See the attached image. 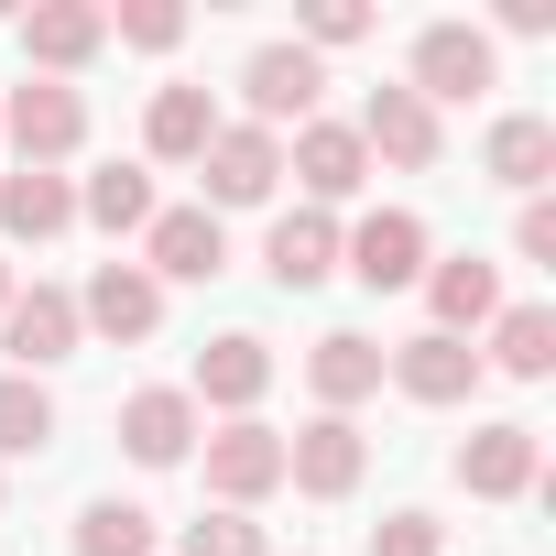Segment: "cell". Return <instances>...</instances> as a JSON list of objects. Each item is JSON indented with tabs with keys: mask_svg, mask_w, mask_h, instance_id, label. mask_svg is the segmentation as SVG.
Returning <instances> with one entry per match:
<instances>
[{
	"mask_svg": "<svg viewBox=\"0 0 556 556\" xmlns=\"http://www.w3.org/2000/svg\"><path fill=\"white\" fill-rule=\"evenodd\" d=\"M0 142H12L34 175H55V164L88 142V99H77L66 77H23V88H12V110H0Z\"/></svg>",
	"mask_w": 556,
	"mask_h": 556,
	"instance_id": "1",
	"label": "cell"
},
{
	"mask_svg": "<svg viewBox=\"0 0 556 556\" xmlns=\"http://www.w3.org/2000/svg\"><path fill=\"white\" fill-rule=\"evenodd\" d=\"M207 491H218V513L273 502V491H285V437H273L262 415H229V426L207 437Z\"/></svg>",
	"mask_w": 556,
	"mask_h": 556,
	"instance_id": "2",
	"label": "cell"
},
{
	"mask_svg": "<svg viewBox=\"0 0 556 556\" xmlns=\"http://www.w3.org/2000/svg\"><path fill=\"white\" fill-rule=\"evenodd\" d=\"M317 88H328V66H317L306 45H262V55L240 66V99H251V131H273V142H285V121H295V131L317 121Z\"/></svg>",
	"mask_w": 556,
	"mask_h": 556,
	"instance_id": "3",
	"label": "cell"
},
{
	"mask_svg": "<svg viewBox=\"0 0 556 556\" xmlns=\"http://www.w3.org/2000/svg\"><path fill=\"white\" fill-rule=\"evenodd\" d=\"M77 295L66 285H34V295H12V306H0V350H12V371L23 382H45L55 361H77Z\"/></svg>",
	"mask_w": 556,
	"mask_h": 556,
	"instance_id": "4",
	"label": "cell"
},
{
	"mask_svg": "<svg viewBox=\"0 0 556 556\" xmlns=\"http://www.w3.org/2000/svg\"><path fill=\"white\" fill-rule=\"evenodd\" d=\"M197 164H207V218H218V207H262L273 186H285V142L251 131V121H218V142H207Z\"/></svg>",
	"mask_w": 556,
	"mask_h": 556,
	"instance_id": "5",
	"label": "cell"
},
{
	"mask_svg": "<svg viewBox=\"0 0 556 556\" xmlns=\"http://www.w3.org/2000/svg\"><path fill=\"white\" fill-rule=\"evenodd\" d=\"M361 469H371V447H361V426H350V415H317V426H295V437H285V480H295L306 502H350V491H361Z\"/></svg>",
	"mask_w": 556,
	"mask_h": 556,
	"instance_id": "6",
	"label": "cell"
},
{
	"mask_svg": "<svg viewBox=\"0 0 556 556\" xmlns=\"http://www.w3.org/2000/svg\"><path fill=\"white\" fill-rule=\"evenodd\" d=\"M142 273H153V285H207V273H229V229H218L207 207H153Z\"/></svg>",
	"mask_w": 556,
	"mask_h": 556,
	"instance_id": "7",
	"label": "cell"
},
{
	"mask_svg": "<svg viewBox=\"0 0 556 556\" xmlns=\"http://www.w3.org/2000/svg\"><path fill=\"white\" fill-rule=\"evenodd\" d=\"M491 66H502V55H491V34H469V23H426V34H415V77H404V88L437 110V99H480V88H491Z\"/></svg>",
	"mask_w": 556,
	"mask_h": 556,
	"instance_id": "8",
	"label": "cell"
},
{
	"mask_svg": "<svg viewBox=\"0 0 556 556\" xmlns=\"http://www.w3.org/2000/svg\"><path fill=\"white\" fill-rule=\"evenodd\" d=\"M350 131H361V153H382V164H404V175H426V164L447 153V131H437V110H426L415 88H371Z\"/></svg>",
	"mask_w": 556,
	"mask_h": 556,
	"instance_id": "9",
	"label": "cell"
},
{
	"mask_svg": "<svg viewBox=\"0 0 556 556\" xmlns=\"http://www.w3.org/2000/svg\"><path fill=\"white\" fill-rule=\"evenodd\" d=\"M339 262L361 273L371 295H393V285H426V218H415V207H382V218H361V229L339 240Z\"/></svg>",
	"mask_w": 556,
	"mask_h": 556,
	"instance_id": "10",
	"label": "cell"
},
{
	"mask_svg": "<svg viewBox=\"0 0 556 556\" xmlns=\"http://www.w3.org/2000/svg\"><path fill=\"white\" fill-rule=\"evenodd\" d=\"M534 480H545L534 426H469V447H458V491L469 502H523Z\"/></svg>",
	"mask_w": 556,
	"mask_h": 556,
	"instance_id": "11",
	"label": "cell"
},
{
	"mask_svg": "<svg viewBox=\"0 0 556 556\" xmlns=\"http://www.w3.org/2000/svg\"><path fill=\"white\" fill-rule=\"evenodd\" d=\"M77 328H99V339H153V328H164V285H153L142 262H99L88 295H77Z\"/></svg>",
	"mask_w": 556,
	"mask_h": 556,
	"instance_id": "12",
	"label": "cell"
},
{
	"mask_svg": "<svg viewBox=\"0 0 556 556\" xmlns=\"http://www.w3.org/2000/svg\"><path fill=\"white\" fill-rule=\"evenodd\" d=\"M382 371H393L415 404H469V393H480V350H469V339H447V328H426V339L382 350Z\"/></svg>",
	"mask_w": 556,
	"mask_h": 556,
	"instance_id": "13",
	"label": "cell"
},
{
	"mask_svg": "<svg viewBox=\"0 0 556 556\" xmlns=\"http://www.w3.org/2000/svg\"><path fill=\"white\" fill-rule=\"evenodd\" d=\"M262 273H273L285 295L328 285V273H339V218H328V207H285V218H273V240H262Z\"/></svg>",
	"mask_w": 556,
	"mask_h": 556,
	"instance_id": "14",
	"label": "cell"
},
{
	"mask_svg": "<svg viewBox=\"0 0 556 556\" xmlns=\"http://www.w3.org/2000/svg\"><path fill=\"white\" fill-rule=\"evenodd\" d=\"M99 45H110V12H99V0H34V12H23V55H34L45 77L88 66Z\"/></svg>",
	"mask_w": 556,
	"mask_h": 556,
	"instance_id": "15",
	"label": "cell"
},
{
	"mask_svg": "<svg viewBox=\"0 0 556 556\" xmlns=\"http://www.w3.org/2000/svg\"><path fill=\"white\" fill-rule=\"evenodd\" d=\"M262 382H273V350H262L251 328H229V339H207V350H197V393H186V404L251 415V404H262Z\"/></svg>",
	"mask_w": 556,
	"mask_h": 556,
	"instance_id": "16",
	"label": "cell"
},
{
	"mask_svg": "<svg viewBox=\"0 0 556 556\" xmlns=\"http://www.w3.org/2000/svg\"><path fill=\"white\" fill-rule=\"evenodd\" d=\"M285 164L306 175V197H317V207H339V197H361V175H371V153H361V131H350V121H306Z\"/></svg>",
	"mask_w": 556,
	"mask_h": 556,
	"instance_id": "17",
	"label": "cell"
},
{
	"mask_svg": "<svg viewBox=\"0 0 556 556\" xmlns=\"http://www.w3.org/2000/svg\"><path fill=\"white\" fill-rule=\"evenodd\" d=\"M306 382H317V404H328V415L371 404V393H382V339H361V328H328V339L306 350Z\"/></svg>",
	"mask_w": 556,
	"mask_h": 556,
	"instance_id": "18",
	"label": "cell"
},
{
	"mask_svg": "<svg viewBox=\"0 0 556 556\" xmlns=\"http://www.w3.org/2000/svg\"><path fill=\"white\" fill-rule=\"evenodd\" d=\"M121 447H131L142 469H175V458L197 447V404H186L175 382H153V393H131V404H121Z\"/></svg>",
	"mask_w": 556,
	"mask_h": 556,
	"instance_id": "19",
	"label": "cell"
},
{
	"mask_svg": "<svg viewBox=\"0 0 556 556\" xmlns=\"http://www.w3.org/2000/svg\"><path fill=\"white\" fill-rule=\"evenodd\" d=\"M426 306H437V328H447V339H469V328H491V317H502V273H491V262H469V251H458V262H426Z\"/></svg>",
	"mask_w": 556,
	"mask_h": 556,
	"instance_id": "20",
	"label": "cell"
},
{
	"mask_svg": "<svg viewBox=\"0 0 556 556\" xmlns=\"http://www.w3.org/2000/svg\"><path fill=\"white\" fill-rule=\"evenodd\" d=\"M480 371L545 382V371H556V306H502V317H491V350H480Z\"/></svg>",
	"mask_w": 556,
	"mask_h": 556,
	"instance_id": "21",
	"label": "cell"
},
{
	"mask_svg": "<svg viewBox=\"0 0 556 556\" xmlns=\"http://www.w3.org/2000/svg\"><path fill=\"white\" fill-rule=\"evenodd\" d=\"M0 229L12 240H55V229H77V186L66 175H0Z\"/></svg>",
	"mask_w": 556,
	"mask_h": 556,
	"instance_id": "22",
	"label": "cell"
},
{
	"mask_svg": "<svg viewBox=\"0 0 556 556\" xmlns=\"http://www.w3.org/2000/svg\"><path fill=\"white\" fill-rule=\"evenodd\" d=\"M480 164L502 175V186H545L556 175V121H534V110H513V121H491V142H480Z\"/></svg>",
	"mask_w": 556,
	"mask_h": 556,
	"instance_id": "23",
	"label": "cell"
},
{
	"mask_svg": "<svg viewBox=\"0 0 556 556\" xmlns=\"http://www.w3.org/2000/svg\"><path fill=\"white\" fill-rule=\"evenodd\" d=\"M142 142H153L164 164H197V153L218 142V110H207V88H153V121H142Z\"/></svg>",
	"mask_w": 556,
	"mask_h": 556,
	"instance_id": "24",
	"label": "cell"
},
{
	"mask_svg": "<svg viewBox=\"0 0 556 556\" xmlns=\"http://www.w3.org/2000/svg\"><path fill=\"white\" fill-rule=\"evenodd\" d=\"M77 218H99L110 240H121V229H153V175H142V164H99V175L77 186Z\"/></svg>",
	"mask_w": 556,
	"mask_h": 556,
	"instance_id": "25",
	"label": "cell"
},
{
	"mask_svg": "<svg viewBox=\"0 0 556 556\" xmlns=\"http://www.w3.org/2000/svg\"><path fill=\"white\" fill-rule=\"evenodd\" d=\"M34 447H55V393L0 371V458H34Z\"/></svg>",
	"mask_w": 556,
	"mask_h": 556,
	"instance_id": "26",
	"label": "cell"
},
{
	"mask_svg": "<svg viewBox=\"0 0 556 556\" xmlns=\"http://www.w3.org/2000/svg\"><path fill=\"white\" fill-rule=\"evenodd\" d=\"M77 556H153V513L142 502H88L77 513Z\"/></svg>",
	"mask_w": 556,
	"mask_h": 556,
	"instance_id": "27",
	"label": "cell"
},
{
	"mask_svg": "<svg viewBox=\"0 0 556 556\" xmlns=\"http://www.w3.org/2000/svg\"><path fill=\"white\" fill-rule=\"evenodd\" d=\"M186 556H273V545H262L251 513H197V523H186Z\"/></svg>",
	"mask_w": 556,
	"mask_h": 556,
	"instance_id": "28",
	"label": "cell"
},
{
	"mask_svg": "<svg viewBox=\"0 0 556 556\" xmlns=\"http://www.w3.org/2000/svg\"><path fill=\"white\" fill-rule=\"evenodd\" d=\"M110 34L142 45V55H164V45H186V12H175V0H131V12H110Z\"/></svg>",
	"mask_w": 556,
	"mask_h": 556,
	"instance_id": "29",
	"label": "cell"
},
{
	"mask_svg": "<svg viewBox=\"0 0 556 556\" xmlns=\"http://www.w3.org/2000/svg\"><path fill=\"white\" fill-rule=\"evenodd\" d=\"M371 556H447V523L437 513H382L371 523Z\"/></svg>",
	"mask_w": 556,
	"mask_h": 556,
	"instance_id": "30",
	"label": "cell"
},
{
	"mask_svg": "<svg viewBox=\"0 0 556 556\" xmlns=\"http://www.w3.org/2000/svg\"><path fill=\"white\" fill-rule=\"evenodd\" d=\"M371 34V0H317V12H306V55L317 45H361Z\"/></svg>",
	"mask_w": 556,
	"mask_h": 556,
	"instance_id": "31",
	"label": "cell"
},
{
	"mask_svg": "<svg viewBox=\"0 0 556 556\" xmlns=\"http://www.w3.org/2000/svg\"><path fill=\"white\" fill-rule=\"evenodd\" d=\"M513 251H523V262H556V207H545V197L513 218Z\"/></svg>",
	"mask_w": 556,
	"mask_h": 556,
	"instance_id": "32",
	"label": "cell"
},
{
	"mask_svg": "<svg viewBox=\"0 0 556 556\" xmlns=\"http://www.w3.org/2000/svg\"><path fill=\"white\" fill-rule=\"evenodd\" d=\"M0 306H12V262H0Z\"/></svg>",
	"mask_w": 556,
	"mask_h": 556,
	"instance_id": "33",
	"label": "cell"
}]
</instances>
